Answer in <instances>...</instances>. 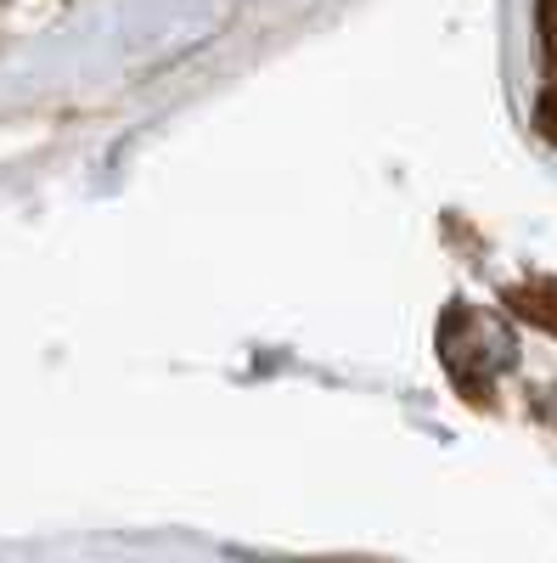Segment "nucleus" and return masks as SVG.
Instances as JSON below:
<instances>
[{"mask_svg":"<svg viewBox=\"0 0 557 563\" xmlns=\"http://www.w3.org/2000/svg\"><path fill=\"white\" fill-rule=\"evenodd\" d=\"M541 417H546L552 429H557V389H546V395H541Z\"/></svg>","mask_w":557,"mask_h":563,"instance_id":"4","label":"nucleus"},{"mask_svg":"<svg viewBox=\"0 0 557 563\" xmlns=\"http://www.w3.org/2000/svg\"><path fill=\"white\" fill-rule=\"evenodd\" d=\"M506 310H519L524 321L546 327V333L557 339V276H530V282H513V288L501 294Z\"/></svg>","mask_w":557,"mask_h":563,"instance_id":"2","label":"nucleus"},{"mask_svg":"<svg viewBox=\"0 0 557 563\" xmlns=\"http://www.w3.org/2000/svg\"><path fill=\"white\" fill-rule=\"evenodd\" d=\"M535 130L546 135V141H557V85L541 97V108H535Z\"/></svg>","mask_w":557,"mask_h":563,"instance_id":"3","label":"nucleus"},{"mask_svg":"<svg viewBox=\"0 0 557 563\" xmlns=\"http://www.w3.org/2000/svg\"><path fill=\"white\" fill-rule=\"evenodd\" d=\"M439 361L450 372V384L484 406L495 378L519 361V339L501 316H490L479 305H450L439 316Z\"/></svg>","mask_w":557,"mask_h":563,"instance_id":"1","label":"nucleus"}]
</instances>
